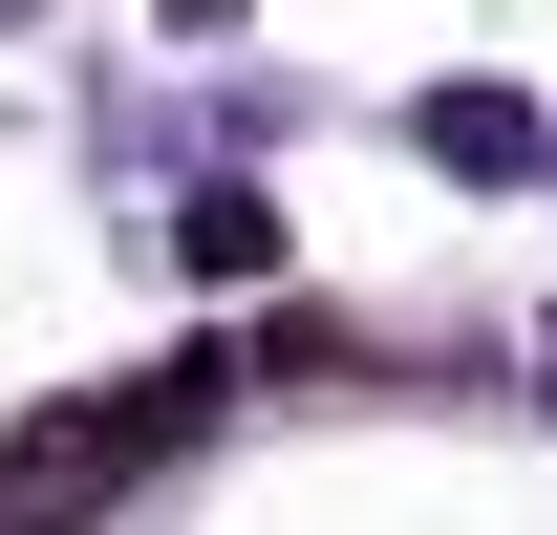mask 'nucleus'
Wrapping results in <instances>:
<instances>
[{
  "label": "nucleus",
  "instance_id": "nucleus-1",
  "mask_svg": "<svg viewBox=\"0 0 557 535\" xmlns=\"http://www.w3.org/2000/svg\"><path fill=\"white\" fill-rule=\"evenodd\" d=\"M172 450V386H86V407H22L0 428V535H86L129 471Z\"/></svg>",
  "mask_w": 557,
  "mask_h": 535
}]
</instances>
